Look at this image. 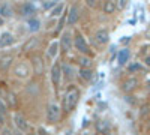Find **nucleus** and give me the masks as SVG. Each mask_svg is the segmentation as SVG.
Listing matches in <instances>:
<instances>
[{
  "mask_svg": "<svg viewBox=\"0 0 150 135\" xmlns=\"http://www.w3.org/2000/svg\"><path fill=\"white\" fill-rule=\"evenodd\" d=\"M27 26H29V32L36 33V32H39V30H41L42 23H41V20L38 18V17H30L29 21H27Z\"/></svg>",
  "mask_w": 150,
  "mask_h": 135,
  "instance_id": "a211bd4d",
  "label": "nucleus"
},
{
  "mask_svg": "<svg viewBox=\"0 0 150 135\" xmlns=\"http://www.w3.org/2000/svg\"><path fill=\"white\" fill-rule=\"evenodd\" d=\"M59 53H60V42L57 39H54V41L50 42V45L47 47L45 57H47L48 62H54V60L57 59V56H59Z\"/></svg>",
  "mask_w": 150,
  "mask_h": 135,
  "instance_id": "1a4fd4ad",
  "label": "nucleus"
},
{
  "mask_svg": "<svg viewBox=\"0 0 150 135\" xmlns=\"http://www.w3.org/2000/svg\"><path fill=\"white\" fill-rule=\"evenodd\" d=\"M80 96H81V92L78 87H71L65 92L63 98H62V111L69 114L72 113L75 107L78 105V101H80Z\"/></svg>",
  "mask_w": 150,
  "mask_h": 135,
  "instance_id": "f257e3e1",
  "label": "nucleus"
},
{
  "mask_svg": "<svg viewBox=\"0 0 150 135\" xmlns=\"http://www.w3.org/2000/svg\"><path fill=\"white\" fill-rule=\"evenodd\" d=\"M36 45H38V39H36V38H30L29 42L24 45V51H29V50H30V47L36 48Z\"/></svg>",
  "mask_w": 150,
  "mask_h": 135,
  "instance_id": "393cba45",
  "label": "nucleus"
},
{
  "mask_svg": "<svg viewBox=\"0 0 150 135\" xmlns=\"http://www.w3.org/2000/svg\"><path fill=\"white\" fill-rule=\"evenodd\" d=\"M3 125H5V122H2V120H0V132L3 131Z\"/></svg>",
  "mask_w": 150,
  "mask_h": 135,
  "instance_id": "72a5a7b5",
  "label": "nucleus"
},
{
  "mask_svg": "<svg viewBox=\"0 0 150 135\" xmlns=\"http://www.w3.org/2000/svg\"><path fill=\"white\" fill-rule=\"evenodd\" d=\"M17 42L14 33L11 32H3L2 35H0V50H6V48L12 47Z\"/></svg>",
  "mask_w": 150,
  "mask_h": 135,
  "instance_id": "9d476101",
  "label": "nucleus"
},
{
  "mask_svg": "<svg viewBox=\"0 0 150 135\" xmlns=\"http://www.w3.org/2000/svg\"><path fill=\"white\" fill-rule=\"evenodd\" d=\"M32 66H33V74H38V75H41L45 69V62L41 56L35 54L33 59H32Z\"/></svg>",
  "mask_w": 150,
  "mask_h": 135,
  "instance_id": "ddd939ff",
  "label": "nucleus"
},
{
  "mask_svg": "<svg viewBox=\"0 0 150 135\" xmlns=\"http://www.w3.org/2000/svg\"><path fill=\"white\" fill-rule=\"evenodd\" d=\"M62 117V107L57 102H48L45 110V120L48 125H56Z\"/></svg>",
  "mask_w": 150,
  "mask_h": 135,
  "instance_id": "f03ea898",
  "label": "nucleus"
},
{
  "mask_svg": "<svg viewBox=\"0 0 150 135\" xmlns=\"http://www.w3.org/2000/svg\"><path fill=\"white\" fill-rule=\"evenodd\" d=\"M5 102H6V105H8L9 108H14V107H17L18 99L15 98V95L12 93V92H6V95H5Z\"/></svg>",
  "mask_w": 150,
  "mask_h": 135,
  "instance_id": "5701e85b",
  "label": "nucleus"
},
{
  "mask_svg": "<svg viewBox=\"0 0 150 135\" xmlns=\"http://www.w3.org/2000/svg\"><path fill=\"white\" fill-rule=\"evenodd\" d=\"M86 2V6H89V8H96L98 6V0H84Z\"/></svg>",
  "mask_w": 150,
  "mask_h": 135,
  "instance_id": "c756f323",
  "label": "nucleus"
},
{
  "mask_svg": "<svg viewBox=\"0 0 150 135\" xmlns=\"http://www.w3.org/2000/svg\"><path fill=\"white\" fill-rule=\"evenodd\" d=\"M74 48L77 50L80 54H87V56H92V50H90V45L87 44L84 35L81 32H75L74 33Z\"/></svg>",
  "mask_w": 150,
  "mask_h": 135,
  "instance_id": "7ed1b4c3",
  "label": "nucleus"
},
{
  "mask_svg": "<svg viewBox=\"0 0 150 135\" xmlns=\"http://www.w3.org/2000/svg\"><path fill=\"white\" fill-rule=\"evenodd\" d=\"M0 113H2L3 116H6V113H8V105L2 98H0Z\"/></svg>",
  "mask_w": 150,
  "mask_h": 135,
  "instance_id": "cd10ccee",
  "label": "nucleus"
},
{
  "mask_svg": "<svg viewBox=\"0 0 150 135\" xmlns=\"http://www.w3.org/2000/svg\"><path fill=\"white\" fill-rule=\"evenodd\" d=\"M128 6V0H116V8L117 11H125Z\"/></svg>",
  "mask_w": 150,
  "mask_h": 135,
  "instance_id": "bb28decb",
  "label": "nucleus"
},
{
  "mask_svg": "<svg viewBox=\"0 0 150 135\" xmlns=\"http://www.w3.org/2000/svg\"><path fill=\"white\" fill-rule=\"evenodd\" d=\"M138 84H140V81L137 80L135 77H129V78H126L122 83V90L129 93V92H132V90H135L137 87H138Z\"/></svg>",
  "mask_w": 150,
  "mask_h": 135,
  "instance_id": "4468645a",
  "label": "nucleus"
},
{
  "mask_svg": "<svg viewBox=\"0 0 150 135\" xmlns=\"http://www.w3.org/2000/svg\"><path fill=\"white\" fill-rule=\"evenodd\" d=\"M144 63H146V65H147V66L150 68V56H147V57L144 59Z\"/></svg>",
  "mask_w": 150,
  "mask_h": 135,
  "instance_id": "7c9ffc66",
  "label": "nucleus"
},
{
  "mask_svg": "<svg viewBox=\"0 0 150 135\" xmlns=\"http://www.w3.org/2000/svg\"><path fill=\"white\" fill-rule=\"evenodd\" d=\"M38 132H39V134H47V129H44V128H39V129H38Z\"/></svg>",
  "mask_w": 150,
  "mask_h": 135,
  "instance_id": "2f4dec72",
  "label": "nucleus"
},
{
  "mask_svg": "<svg viewBox=\"0 0 150 135\" xmlns=\"http://www.w3.org/2000/svg\"><path fill=\"white\" fill-rule=\"evenodd\" d=\"M12 74L20 80H27L32 75V69L26 62H18V63L14 65V68H12Z\"/></svg>",
  "mask_w": 150,
  "mask_h": 135,
  "instance_id": "6e6552de",
  "label": "nucleus"
},
{
  "mask_svg": "<svg viewBox=\"0 0 150 135\" xmlns=\"http://www.w3.org/2000/svg\"><path fill=\"white\" fill-rule=\"evenodd\" d=\"M80 18H81V9L77 3H74L66 12V24L69 27H75L80 23Z\"/></svg>",
  "mask_w": 150,
  "mask_h": 135,
  "instance_id": "0eeeda50",
  "label": "nucleus"
},
{
  "mask_svg": "<svg viewBox=\"0 0 150 135\" xmlns=\"http://www.w3.org/2000/svg\"><path fill=\"white\" fill-rule=\"evenodd\" d=\"M0 17H3L5 20H11L14 17V9H12V6L8 2L0 5Z\"/></svg>",
  "mask_w": 150,
  "mask_h": 135,
  "instance_id": "dca6fc26",
  "label": "nucleus"
},
{
  "mask_svg": "<svg viewBox=\"0 0 150 135\" xmlns=\"http://www.w3.org/2000/svg\"><path fill=\"white\" fill-rule=\"evenodd\" d=\"M129 57H131V51H129V48H122V50L117 53V62L120 66L123 65H126L129 62Z\"/></svg>",
  "mask_w": 150,
  "mask_h": 135,
  "instance_id": "f3484780",
  "label": "nucleus"
},
{
  "mask_svg": "<svg viewBox=\"0 0 150 135\" xmlns=\"http://www.w3.org/2000/svg\"><path fill=\"white\" fill-rule=\"evenodd\" d=\"M95 41L99 45H107L110 42V30L105 27H101L95 32Z\"/></svg>",
  "mask_w": 150,
  "mask_h": 135,
  "instance_id": "9b49d317",
  "label": "nucleus"
},
{
  "mask_svg": "<svg viewBox=\"0 0 150 135\" xmlns=\"http://www.w3.org/2000/svg\"><path fill=\"white\" fill-rule=\"evenodd\" d=\"M36 12H38L36 6H35L33 3H30V2H26V3H23V5L20 6V15H21V17L30 18V17H35Z\"/></svg>",
  "mask_w": 150,
  "mask_h": 135,
  "instance_id": "f8f14e48",
  "label": "nucleus"
},
{
  "mask_svg": "<svg viewBox=\"0 0 150 135\" xmlns=\"http://www.w3.org/2000/svg\"><path fill=\"white\" fill-rule=\"evenodd\" d=\"M128 71L132 74V72H138V71H141V65L140 63H132L131 66H128Z\"/></svg>",
  "mask_w": 150,
  "mask_h": 135,
  "instance_id": "c85d7f7f",
  "label": "nucleus"
},
{
  "mask_svg": "<svg viewBox=\"0 0 150 135\" xmlns=\"http://www.w3.org/2000/svg\"><path fill=\"white\" fill-rule=\"evenodd\" d=\"M62 77H63V71H62V65L59 62H53L51 69H50V80H51V84L56 92H59L60 84H62Z\"/></svg>",
  "mask_w": 150,
  "mask_h": 135,
  "instance_id": "20e7f679",
  "label": "nucleus"
},
{
  "mask_svg": "<svg viewBox=\"0 0 150 135\" xmlns=\"http://www.w3.org/2000/svg\"><path fill=\"white\" fill-rule=\"evenodd\" d=\"M78 62H80V66H81V68H92V66H93V59H92V56H87V54H81Z\"/></svg>",
  "mask_w": 150,
  "mask_h": 135,
  "instance_id": "4be33fe9",
  "label": "nucleus"
},
{
  "mask_svg": "<svg viewBox=\"0 0 150 135\" xmlns=\"http://www.w3.org/2000/svg\"><path fill=\"white\" fill-rule=\"evenodd\" d=\"M3 24H5V18H3V17H0V27H2Z\"/></svg>",
  "mask_w": 150,
  "mask_h": 135,
  "instance_id": "473e14b6",
  "label": "nucleus"
},
{
  "mask_svg": "<svg viewBox=\"0 0 150 135\" xmlns=\"http://www.w3.org/2000/svg\"><path fill=\"white\" fill-rule=\"evenodd\" d=\"M110 128H111V125H110V122H107V120H99V122H96V125H95V129H96L98 134L110 132Z\"/></svg>",
  "mask_w": 150,
  "mask_h": 135,
  "instance_id": "aec40b11",
  "label": "nucleus"
},
{
  "mask_svg": "<svg viewBox=\"0 0 150 135\" xmlns=\"http://www.w3.org/2000/svg\"><path fill=\"white\" fill-rule=\"evenodd\" d=\"M93 71H92V68H81L80 66V69H78V77L84 81V83H90L92 80H93Z\"/></svg>",
  "mask_w": 150,
  "mask_h": 135,
  "instance_id": "2eb2a0df",
  "label": "nucleus"
},
{
  "mask_svg": "<svg viewBox=\"0 0 150 135\" xmlns=\"http://www.w3.org/2000/svg\"><path fill=\"white\" fill-rule=\"evenodd\" d=\"M65 9H66V6H65L63 3H59L57 6L54 5V6H53V9L50 11V17H51V18H57V17H60L62 14H63Z\"/></svg>",
  "mask_w": 150,
  "mask_h": 135,
  "instance_id": "412c9836",
  "label": "nucleus"
},
{
  "mask_svg": "<svg viewBox=\"0 0 150 135\" xmlns=\"http://www.w3.org/2000/svg\"><path fill=\"white\" fill-rule=\"evenodd\" d=\"M11 62H12V57H11V56L2 57V59H0V66H2L3 69H8V63L11 65Z\"/></svg>",
  "mask_w": 150,
  "mask_h": 135,
  "instance_id": "a878e982",
  "label": "nucleus"
},
{
  "mask_svg": "<svg viewBox=\"0 0 150 135\" xmlns=\"http://www.w3.org/2000/svg\"><path fill=\"white\" fill-rule=\"evenodd\" d=\"M62 71H63V77L68 81L74 78V66L72 65H62Z\"/></svg>",
  "mask_w": 150,
  "mask_h": 135,
  "instance_id": "b1692460",
  "label": "nucleus"
},
{
  "mask_svg": "<svg viewBox=\"0 0 150 135\" xmlns=\"http://www.w3.org/2000/svg\"><path fill=\"white\" fill-rule=\"evenodd\" d=\"M102 11H104V14H107V15L114 14V12L117 11L116 2H114V0H104V3H102Z\"/></svg>",
  "mask_w": 150,
  "mask_h": 135,
  "instance_id": "6ab92c4d",
  "label": "nucleus"
},
{
  "mask_svg": "<svg viewBox=\"0 0 150 135\" xmlns=\"http://www.w3.org/2000/svg\"><path fill=\"white\" fill-rule=\"evenodd\" d=\"M12 122H14V126L21 132V134H29L33 131V128L30 126L29 123V120L24 117L21 113L15 111V113H12Z\"/></svg>",
  "mask_w": 150,
  "mask_h": 135,
  "instance_id": "39448f33",
  "label": "nucleus"
},
{
  "mask_svg": "<svg viewBox=\"0 0 150 135\" xmlns=\"http://www.w3.org/2000/svg\"><path fill=\"white\" fill-rule=\"evenodd\" d=\"M59 42H60V51L68 54L69 51H72V48H74V33L71 30L62 32Z\"/></svg>",
  "mask_w": 150,
  "mask_h": 135,
  "instance_id": "423d86ee",
  "label": "nucleus"
}]
</instances>
